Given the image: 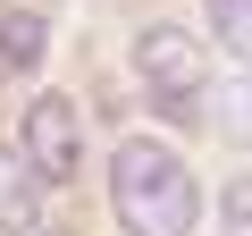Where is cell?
<instances>
[{"label":"cell","instance_id":"obj_7","mask_svg":"<svg viewBox=\"0 0 252 236\" xmlns=\"http://www.w3.org/2000/svg\"><path fill=\"white\" fill-rule=\"evenodd\" d=\"M219 236H252V177H235L219 194Z\"/></svg>","mask_w":252,"mask_h":236},{"label":"cell","instance_id":"obj_4","mask_svg":"<svg viewBox=\"0 0 252 236\" xmlns=\"http://www.w3.org/2000/svg\"><path fill=\"white\" fill-rule=\"evenodd\" d=\"M42 51H51V26H42V9H9V0H0V84L34 76V68H42Z\"/></svg>","mask_w":252,"mask_h":236},{"label":"cell","instance_id":"obj_1","mask_svg":"<svg viewBox=\"0 0 252 236\" xmlns=\"http://www.w3.org/2000/svg\"><path fill=\"white\" fill-rule=\"evenodd\" d=\"M109 211H118L126 236H193L202 186H193V169H185L168 144L126 135V144L109 152Z\"/></svg>","mask_w":252,"mask_h":236},{"label":"cell","instance_id":"obj_6","mask_svg":"<svg viewBox=\"0 0 252 236\" xmlns=\"http://www.w3.org/2000/svg\"><path fill=\"white\" fill-rule=\"evenodd\" d=\"M210 26L235 59H252V0H210Z\"/></svg>","mask_w":252,"mask_h":236},{"label":"cell","instance_id":"obj_5","mask_svg":"<svg viewBox=\"0 0 252 236\" xmlns=\"http://www.w3.org/2000/svg\"><path fill=\"white\" fill-rule=\"evenodd\" d=\"M34 211H42V177H34V160H26L17 144H0V228H34Z\"/></svg>","mask_w":252,"mask_h":236},{"label":"cell","instance_id":"obj_3","mask_svg":"<svg viewBox=\"0 0 252 236\" xmlns=\"http://www.w3.org/2000/svg\"><path fill=\"white\" fill-rule=\"evenodd\" d=\"M17 152L34 160V177H42V186H76V177H84V110H76L67 93H42V101L26 110Z\"/></svg>","mask_w":252,"mask_h":236},{"label":"cell","instance_id":"obj_2","mask_svg":"<svg viewBox=\"0 0 252 236\" xmlns=\"http://www.w3.org/2000/svg\"><path fill=\"white\" fill-rule=\"evenodd\" d=\"M135 76L160 93V110L177 118V127L210 118V110H202V93H210V51H202L185 26H143V34H135Z\"/></svg>","mask_w":252,"mask_h":236},{"label":"cell","instance_id":"obj_9","mask_svg":"<svg viewBox=\"0 0 252 236\" xmlns=\"http://www.w3.org/2000/svg\"><path fill=\"white\" fill-rule=\"evenodd\" d=\"M34 236H67V228H34Z\"/></svg>","mask_w":252,"mask_h":236},{"label":"cell","instance_id":"obj_8","mask_svg":"<svg viewBox=\"0 0 252 236\" xmlns=\"http://www.w3.org/2000/svg\"><path fill=\"white\" fill-rule=\"evenodd\" d=\"M219 118H227V127H235V135H252V76L219 93Z\"/></svg>","mask_w":252,"mask_h":236}]
</instances>
